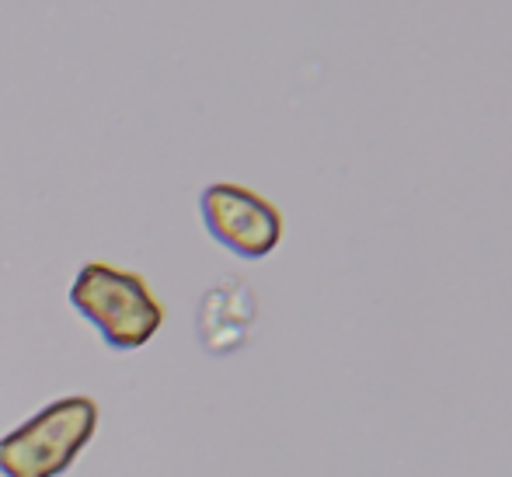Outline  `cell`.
Listing matches in <instances>:
<instances>
[{
  "label": "cell",
  "mask_w": 512,
  "mask_h": 477,
  "mask_svg": "<svg viewBox=\"0 0 512 477\" xmlns=\"http://www.w3.org/2000/svg\"><path fill=\"white\" fill-rule=\"evenodd\" d=\"M98 429V404L88 394L60 397L39 415L21 422L0 439L4 477H56L63 474Z\"/></svg>",
  "instance_id": "cell-1"
},
{
  "label": "cell",
  "mask_w": 512,
  "mask_h": 477,
  "mask_svg": "<svg viewBox=\"0 0 512 477\" xmlns=\"http://www.w3.org/2000/svg\"><path fill=\"white\" fill-rule=\"evenodd\" d=\"M70 303L119 352L147 345L164 324V307L150 293L147 279L105 262H88L77 272Z\"/></svg>",
  "instance_id": "cell-2"
},
{
  "label": "cell",
  "mask_w": 512,
  "mask_h": 477,
  "mask_svg": "<svg viewBox=\"0 0 512 477\" xmlns=\"http://www.w3.org/2000/svg\"><path fill=\"white\" fill-rule=\"evenodd\" d=\"M199 213L216 244L241 258H265L283 241V213L258 192L234 182H216L199 195Z\"/></svg>",
  "instance_id": "cell-3"
},
{
  "label": "cell",
  "mask_w": 512,
  "mask_h": 477,
  "mask_svg": "<svg viewBox=\"0 0 512 477\" xmlns=\"http://www.w3.org/2000/svg\"><path fill=\"white\" fill-rule=\"evenodd\" d=\"M255 317L258 303L241 279H227V283L213 286L199 303V338H203L206 352L223 356V352L241 349Z\"/></svg>",
  "instance_id": "cell-4"
}]
</instances>
